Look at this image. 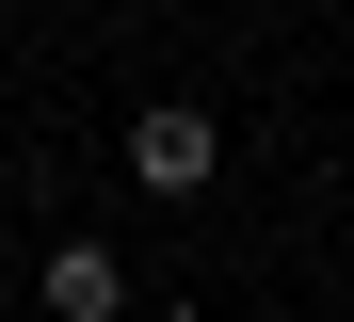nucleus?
Masks as SVG:
<instances>
[{"label":"nucleus","instance_id":"f257e3e1","mask_svg":"<svg viewBox=\"0 0 354 322\" xmlns=\"http://www.w3.org/2000/svg\"><path fill=\"white\" fill-rule=\"evenodd\" d=\"M129 177H145V193H209V177H225V129H209L194 97H145V113H129Z\"/></svg>","mask_w":354,"mask_h":322},{"label":"nucleus","instance_id":"f03ea898","mask_svg":"<svg viewBox=\"0 0 354 322\" xmlns=\"http://www.w3.org/2000/svg\"><path fill=\"white\" fill-rule=\"evenodd\" d=\"M48 306H65V322H113V306H129V258H113V242H48Z\"/></svg>","mask_w":354,"mask_h":322}]
</instances>
